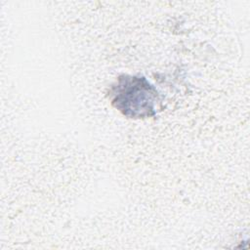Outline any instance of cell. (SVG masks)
<instances>
[{
    "mask_svg": "<svg viewBox=\"0 0 250 250\" xmlns=\"http://www.w3.org/2000/svg\"><path fill=\"white\" fill-rule=\"evenodd\" d=\"M108 98L114 108L132 119L155 115L158 92L144 76L122 74L111 85Z\"/></svg>",
    "mask_w": 250,
    "mask_h": 250,
    "instance_id": "6da1fadb",
    "label": "cell"
}]
</instances>
